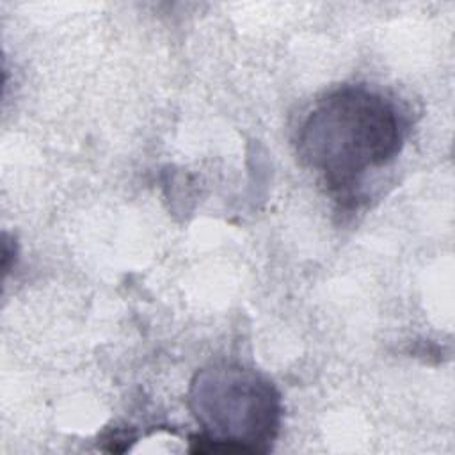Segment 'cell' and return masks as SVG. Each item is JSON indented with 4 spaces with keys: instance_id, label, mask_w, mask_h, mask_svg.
<instances>
[{
    "instance_id": "obj_1",
    "label": "cell",
    "mask_w": 455,
    "mask_h": 455,
    "mask_svg": "<svg viewBox=\"0 0 455 455\" xmlns=\"http://www.w3.org/2000/svg\"><path fill=\"white\" fill-rule=\"evenodd\" d=\"M407 117L395 100L368 85H341L315 101L297 137L302 162L339 197L352 196L370 171L398 156Z\"/></svg>"
},
{
    "instance_id": "obj_2",
    "label": "cell",
    "mask_w": 455,
    "mask_h": 455,
    "mask_svg": "<svg viewBox=\"0 0 455 455\" xmlns=\"http://www.w3.org/2000/svg\"><path fill=\"white\" fill-rule=\"evenodd\" d=\"M188 409L201 427L197 453H265L281 425V395L259 371L238 363L201 368L188 387Z\"/></svg>"
}]
</instances>
